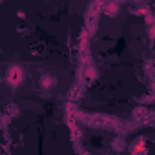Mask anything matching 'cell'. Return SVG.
I'll return each mask as SVG.
<instances>
[{
  "label": "cell",
  "mask_w": 155,
  "mask_h": 155,
  "mask_svg": "<svg viewBox=\"0 0 155 155\" xmlns=\"http://www.w3.org/2000/svg\"><path fill=\"white\" fill-rule=\"evenodd\" d=\"M142 144H144V140L139 139V140L130 148V153H131V155H142V153L146 151V146H142Z\"/></svg>",
  "instance_id": "cell-2"
},
{
  "label": "cell",
  "mask_w": 155,
  "mask_h": 155,
  "mask_svg": "<svg viewBox=\"0 0 155 155\" xmlns=\"http://www.w3.org/2000/svg\"><path fill=\"white\" fill-rule=\"evenodd\" d=\"M22 79H24V73H22V69L18 66L9 68V71H8V82L11 86H18L22 82Z\"/></svg>",
  "instance_id": "cell-1"
},
{
  "label": "cell",
  "mask_w": 155,
  "mask_h": 155,
  "mask_svg": "<svg viewBox=\"0 0 155 155\" xmlns=\"http://www.w3.org/2000/svg\"><path fill=\"white\" fill-rule=\"evenodd\" d=\"M55 77H51V75H44L42 79H40V86L44 88V90H49V88H53L55 86Z\"/></svg>",
  "instance_id": "cell-3"
},
{
  "label": "cell",
  "mask_w": 155,
  "mask_h": 155,
  "mask_svg": "<svg viewBox=\"0 0 155 155\" xmlns=\"http://www.w3.org/2000/svg\"><path fill=\"white\" fill-rule=\"evenodd\" d=\"M122 148H124V142H122L120 139H119V140H113V150H117V151H120Z\"/></svg>",
  "instance_id": "cell-4"
}]
</instances>
